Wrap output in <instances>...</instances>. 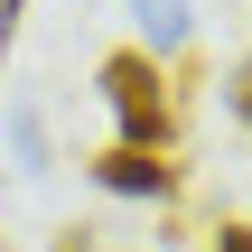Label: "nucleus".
I'll list each match as a JSON object with an SVG mask.
<instances>
[{"instance_id": "f257e3e1", "label": "nucleus", "mask_w": 252, "mask_h": 252, "mask_svg": "<svg viewBox=\"0 0 252 252\" xmlns=\"http://www.w3.org/2000/svg\"><path fill=\"white\" fill-rule=\"evenodd\" d=\"M103 103H112V122H122V140H140V150H168V65L150 56V47H112L103 56Z\"/></svg>"}, {"instance_id": "f03ea898", "label": "nucleus", "mask_w": 252, "mask_h": 252, "mask_svg": "<svg viewBox=\"0 0 252 252\" xmlns=\"http://www.w3.org/2000/svg\"><path fill=\"white\" fill-rule=\"evenodd\" d=\"M94 187H112V196H178V159L168 150H140V140H112V150H94Z\"/></svg>"}, {"instance_id": "7ed1b4c3", "label": "nucleus", "mask_w": 252, "mask_h": 252, "mask_svg": "<svg viewBox=\"0 0 252 252\" xmlns=\"http://www.w3.org/2000/svg\"><path fill=\"white\" fill-rule=\"evenodd\" d=\"M131 9H140V28H150V56L187 47V0H131Z\"/></svg>"}, {"instance_id": "20e7f679", "label": "nucleus", "mask_w": 252, "mask_h": 252, "mask_svg": "<svg viewBox=\"0 0 252 252\" xmlns=\"http://www.w3.org/2000/svg\"><path fill=\"white\" fill-rule=\"evenodd\" d=\"M224 112H234V122H243V131H252V56H243V65H234V84H224Z\"/></svg>"}, {"instance_id": "39448f33", "label": "nucleus", "mask_w": 252, "mask_h": 252, "mask_svg": "<svg viewBox=\"0 0 252 252\" xmlns=\"http://www.w3.org/2000/svg\"><path fill=\"white\" fill-rule=\"evenodd\" d=\"M215 252H252V224H215Z\"/></svg>"}, {"instance_id": "423d86ee", "label": "nucleus", "mask_w": 252, "mask_h": 252, "mask_svg": "<svg viewBox=\"0 0 252 252\" xmlns=\"http://www.w3.org/2000/svg\"><path fill=\"white\" fill-rule=\"evenodd\" d=\"M9 37H19V0H0V56H9Z\"/></svg>"}]
</instances>
